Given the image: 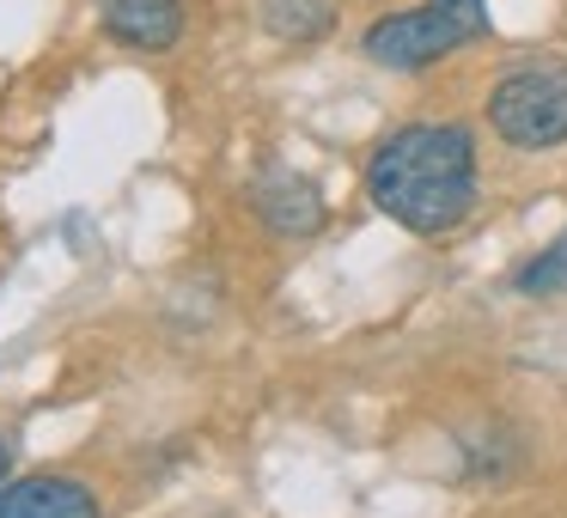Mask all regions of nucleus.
<instances>
[{
    "label": "nucleus",
    "mask_w": 567,
    "mask_h": 518,
    "mask_svg": "<svg viewBox=\"0 0 567 518\" xmlns=\"http://www.w3.org/2000/svg\"><path fill=\"white\" fill-rule=\"evenodd\" d=\"M367 196L384 220L415 238H445L482 201V153L476 128L457 116H415L396 123L367 153Z\"/></svg>",
    "instance_id": "obj_1"
},
{
    "label": "nucleus",
    "mask_w": 567,
    "mask_h": 518,
    "mask_svg": "<svg viewBox=\"0 0 567 518\" xmlns=\"http://www.w3.org/2000/svg\"><path fill=\"white\" fill-rule=\"evenodd\" d=\"M482 123L513 153H555L567 147V55H518L494 74L482 99Z\"/></svg>",
    "instance_id": "obj_2"
},
{
    "label": "nucleus",
    "mask_w": 567,
    "mask_h": 518,
    "mask_svg": "<svg viewBox=\"0 0 567 518\" xmlns=\"http://www.w3.org/2000/svg\"><path fill=\"white\" fill-rule=\"evenodd\" d=\"M482 38H488V0H415V7L372 19L360 55L391 68V74H421V68L445 62Z\"/></svg>",
    "instance_id": "obj_3"
},
{
    "label": "nucleus",
    "mask_w": 567,
    "mask_h": 518,
    "mask_svg": "<svg viewBox=\"0 0 567 518\" xmlns=\"http://www.w3.org/2000/svg\"><path fill=\"white\" fill-rule=\"evenodd\" d=\"M250 208H257V220L269 226L275 238H311L330 220L323 189L311 184L306 172H287V165H269V172L250 184Z\"/></svg>",
    "instance_id": "obj_4"
},
{
    "label": "nucleus",
    "mask_w": 567,
    "mask_h": 518,
    "mask_svg": "<svg viewBox=\"0 0 567 518\" xmlns=\"http://www.w3.org/2000/svg\"><path fill=\"white\" fill-rule=\"evenodd\" d=\"M99 19L111 43L141 55H159L184 38V0H99Z\"/></svg>",
    "instance_id": "obj_5"
},
{
    "label": "nucleus",
    "mask_w": 567,
    "mask_h": 518,
    "mask_svg": "<svg viewBox=\"0 0 567 518\" xmlns=\"http://www.w3.org/2000/svg\"><path fill=\"white\" fill-rule=\"evenodd\" d=\"M99 494L74 476H25L0 481V518H99Z\"/></svg>",
    "instance_id": "obj_6"
},
{
    "label": "nucleus",
    "mask_w": 567,
    "mask_h": 518,
    "mask_svg": "<svg viewBox=\"0 0 567 518\" xmlns=\"http://www.w3.org/2000/svg\"><path fill=\"white\" fill-rule=\"evenodd\" d=\"M257 19L281 43H323L342 25V0H262Z\"/></svg>",
    "instance_id": "obj_7"
},
{
    "label": "nucleus",
    "mask_w": 567,
    "mask_h": 518,
    "mask_svg": "<svg viewBox=\"0 0 567 518\" xmlns=\"http://www.w3.org/2000/svg\"><path fill=\"white\" fill-rule=\"evenodd\" d=\"M513 287L525 299H549V293H567V232L555 238L549 250H537V257L525 262V269L513 274Z\"/></svg>",
    "instance_id": "obj_8"
},
{
    "label": "nucleus",
    "mask_w": 567,
    "mask_h": 518,
    "mask_svg": "<svg viewBox=\"0 0 567 518\" xmlns=\"http://www.w3.org/2000/svg\"><path fill=\"white\" fill-rule=\"evenodd\" d=\"M7 469H13V445L0 439V481H7Z\"/></svg>",
    "instance_id": "obj_9"
}]
</instances>
